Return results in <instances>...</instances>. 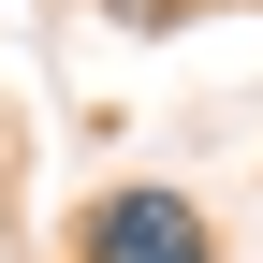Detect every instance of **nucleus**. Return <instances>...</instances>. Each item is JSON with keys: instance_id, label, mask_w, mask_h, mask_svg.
<instances>
[{"instance_id": "obj_1", "label": "nucleus", "mask_w": 263, "mask_h": 263, "mask_svg": "<svg viewBox=\"0 0 263 263\" xmlns=\"http://www.w3.org/2000/svg\"><path fill=\"white\" fill-rule=\"evenodd\" d=\"M73 263H219V219L190 205V190L132 176V190H103V205L73 219Z\"/></svg>"}]
</instances>
